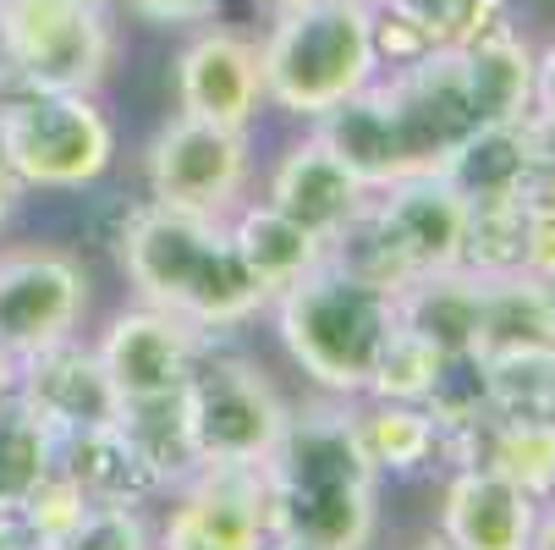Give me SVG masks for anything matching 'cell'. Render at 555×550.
Segmentation results:
<instances>
[{"mask_svg": "<svg viewBox=\"0 0 555 550\" xmlns=\"http://www.w3.org/2000/svg\"><path fill=\"white\" fill-rule=\"evenodd\" d=\"M308 127L341 154V166L369 193L402 177L440 171L446 154L479 132L462 44H429L418 55L390 61V72L379 66L369 89H358L347 105Z\"/></svg>", "mask_w": 555, "mask_h": 550, "instance_id": "obj_1", "label": "cell"}, {"mask_svg": "<svg viewBox=\"0 0 555 550\" xmlns=\"http://www.w3.org/2000/svg\"><path fill=\"white\" fill-rule=\"evenodd\" d=\"M270 528L308 550H369L379 528V468L369 462L352 402L325 397L292 408L264 457Z\"/></svg>", "mask_w": 555, "mask_h": 550, "instance_id": "obj_2", "label": "cell"}, {"mask_svg": "<svg viewBox=\"0 0 555 550\" xmlns=\"http://www.w3.org/2000/svg\"><path fill=\"white\" fill-rule=\"evenodd\" d=\"M116 265L138 303L166 308L198 331L248 325L259 308H270V292L231 248V226L215 215L138 204L116 231Z\"/></svg>", "mask_w": 555, "mask_h": 550, "instance_id": "obj_3", "label": "cell"}, {"mask_svg": "<svg viewBox=\"0 0 555 550\" xmlns=\"http://www.w3.org/2000/svg\"><path fill=\"white\" fill-rule=\"evenodd\" d=\"M270 314L286 358L325 397L352 402L369 391L374 358L396 325V292L325 254L308 276H297L270 297Z\"/></svg>", "mask_w": 555, "mask_h": 550, "instance_id": "obj_4", "label": "cell"}, {"mask_svg": "<svg viewBox=\"0 0 555 550\" xmlns=\"http://www.w3.org/2000/svg\"><path fill=\"white\" fill-rule=\"evenodd\" d=\"M379 66V17L369 0H313L302 12H275V28L259 44L264 105L297 121H320L347 105L374 84Z\"/></svg>", "mask_w": 555, "mask_h": 550, "instance_id": "obj_5", "label": "cell"}, {"mask_svg": "<svg viewBox=\"0 0 555 550\" xmlns=\"http://www.w3.org/2000/svg\"><path fill=\"white\" fill-rule=\"evenodd\" d=\"M462 248H467V204L451 193L440 171L374 188L369 204L325 243L331 259L352 265L358 276L390 292L413 276L462 265Z\"/></svg>", "mask_w": 555, "mask_h": 550, "instance_id": "obj_6", "label": "cell"}, {"mask_svg": "<svg viewBox=\"0 0 555 550\" xmlns=\"http://www.w3.org/2000/svg\"><path fill=\"white\" fill-rule=\"evenodd\" d=\"M111 61L100 0H0V94H100Z\"/></svg>", "mask_w": 555, "mask_h": 550, "instance_id": "obj_7", "label": "cell"}, {"mask_svg": "<svg viewBox=\"0 0 555 550\" xmlns=\"http://www.w3.org/2000/svg\"><path fill=\"white\" fill-rule=\"evenodd\" d=\"M177 413L193 468H264L292 419V402L254 358L204 347L188 385L177 391Z\"/></svg>", "mask_w": 555, "mask_h": 550, "instance_id": "obj_8", "label": "cell"}, {"mask_svg": "<svg viewBox=\"0 0 555 550\" xmlns=\"http://www.w3.org/2000/svg\"><path fill=\"white\" fill-rule=\"evenodd\" d=\"M0 154L28 193H83L116 161V127L94 94H0Z\"/></svg>", "mask_w": 555, "mask_h": 550, "instance_id": "obj_9", "label": "cell"}, {"mask_svg": "<svg viewBox=\"0 0 555 550\" xmlns=\"http://www.w3.org/2000/svg\"><path fill=\"white\" fill-rule=\"evenodd\" d=\"M248 177H254L248 132L204 121V116H188V111H177L143 149L149 204H166V209L225 220L236 204H243Z\"/></svg>", "mask_w": 555, "mask_h": 550, "instance_id": "obj_10", "label": "cell"}, {"mask_svg": "<svg viewBox=\"0 0 555 550\" xmlns=\"http://www.w3.org/2000/svg\"><path fill=\"white\" fill-rule=\"evenodd\" d=\"M89 314V270L77 254L28 243L0 254V347L17 363L77 336Z\"/></svg>", "mask_w": 555, "mask_h": 550, "instance_id": "obj_11", "label": "cell"}, {"mask_svg": "<svg viewBox=\"0 0 555 550\" xmlns=\"http://www.w3.org/2000/svg\"><path fill=\"white\" fill-rule=\"evenodd\" d=\"M270 534L264 468H193L171 490L154 550H264Z\"/></svg>", "mask_w": 555, "mask_h": 550, "instance_id": "obj_12", "label": "cell"}, {"mask_svg": "<svg viewBox=\"0 0 555 550\" xmlns=\"http://www.w3.org/2000/svg\"><path fill=\"white\" fill-rule=\"evenodd\" d=\"M94 353H100V369H105L121 408L171 402L188 385L198 353H204V331L177 320V314H166V308L138 303V308L111 314V325L100 331Z\"/></svg>", "mask_w": 555, "mask_h": 550, "instance_id": "obj_13", "label": "cell"}, {"mask_svg": "<svg viewBox=\"0 0 555 550\" xmlns=\"http://www.w3.org/2000/svg\"><path fill=\"white\" fill-rule=\"evenodd\" d=\"M17 397L39 413V424L55 435V446L66 435L100 430V424H111L121 413L116 391H111V380L100 369L94 342H77V336L17 363Z\"/></svg>", "mask_w": 555, "mask_h": 550, "instance_id": "obj_14", "label": "cell"}, {"mask_svg": "<svg viewBox=\"0 0 555 550\" xmlns=\"http://www.w3.org/2000/svg\"><path fill=\"white\" fill-rule=\"evenodd\" d=\"M177 105L188 116L220 121V127H254L264 105V72H259V44H248L231 28L198 34L177 55Z\"/></svg>", "mask_w": 555, "mask_h": 550, "instance_id": "obj_15", "label": "cell"}, {"mask_svg": "<svg viewBox=\"0 0 555 550\" xmlns=\"http://www.w3.org/2000/svg\"><path fill=\"white\" fill-rule=\"evenodd\" d=\"M440 457H451V468H495L533 501L555 496V419L544 413H479L446 430Z\"/></svg>", "mask_w": 555, "mask_h": 550, "instance_id": "obj_16", "label": "cell"}, {"mask_svg": "<svg viewBox=\"0 0 555 550\" xmlns=\"http://www.w3.org/2000/svg\"><path fill=\"white\" fill-rule=\"evenodd\" d=\"M281 215H292L297 226H308L313 238H336V231L369 204V188L341 166V154L320 138V132H302L270 171V193H264Z\"/></svg>", "mask_w": 555, "mask_h": 550, "instance_id": "obj_17", "label": "cell"}, {"mask_svg": "<svg viewBox=\"0 0 555 550\" xmlns=\"http://www.w3.org/2000/svg\"><path fill=\"white\" fill-rule=\"evenodd\" d=\"M539 501L495 468H451L440 496V539L451 550H528Z\"/></svg>", "mask_w": 555, "mask_h": 550, "instance_id": "obj_18", "label": "cell"}, {"mask_svg": "<svg viewBox=\"0 0 555 550\" xmlns=\"http://www.w3.org/2000/svg\"><path fill=\"white\" fill-rule=\"evenodd\" d=\"M539 149H533V132H528V116L522 121H495V127H479L473 138H462L440 177L451 182V193L467 204V209H512L528 199L533 177H539Z\"/></svg>", "mask_w": 555, "mask_h": 550, "instance_id": "obj_19", "label": "cell"}, {"mask_svg": "<svg viewBox=\"0 0 555 550\" xmlns=\"http://www.w3.org/2000/svg\"><path fill=\"white\" fill-rule=\"evenodd\" d=\"M479 314H485V270L451 265L396 286V325L424 336L435 353H479Z\"/></svg>", "mask_w": 555, "mask_h": 550, "instance_id": "obj_20", "label": "cell"}, {"mask_svg": "<svg viewBox=\"0 0 555 550\" xmlns=\"http://www.w3.org/2000/svg\"><path fill=\"white\" fill-rule=\"evenodd\" d=\"M456 44H462V66H467V89H473L479 127L522 121L528 100H533V50L522 44V34H512L506 23H479Z\"/></svg>", "mask_w": 555, "mask_h": 550, "instance_id": "obj_21", "label": "cell"}, {"mask_svg": "<svg viewBox=\"0 0 555 550\" xmlns=\"http://www.w3.org/2000/svg\"><path fill=\"white\" fill-rule=\"evenodd\" d=\"M225 226H231V248H236V259L248 265V276L275 297L281 286H292L297 276H308L313 265L325 259V238H313L308 226H297L292 215H281L270 199H259V204H236L231 215H225Z\"/></svg>", "mask_w": 555, "mask_h": 550, "instance_id": "obj_22", "label": "cell"}, {"mask_svg": "<svg viewBox=\"0 0 555 550\" xmlns=\"http://www.w3.org/2000/svg\"><path fill=\"white\" fill-rule=\"evenodd\" d=\"M352 424L379 468V479H408L418 468H429L446 446L440 419L424 402H390V397H352Z\"/></svg>", "mask_w": 555, "mask_h": 550, "instance_id": "obj_23", "label": "cell"}, {"mask_svg": "<svg viewBox=\"0 0 555 550\" xmlns=\"http://www.w3.org/2000/svg\"><path fill=\"white\" fill-rule=\"evenodd\" d=\"M517 347H555V286L528 270H485L479 358Z\"/></svg>", "mask_w": 555, "mask_h": 550, "instance_id": "obj_24", "label": "cell"}, {"mask_svg": "<svg viewBox=\"0 0 555 550\" xmlns=\"http://www.w3.org/2000/svg\"><path fill=\"white\" fill-rule=\"evenodd\" d=\"M50 474H55V435L12 391L0 402V512H23Z\"/></svg>", "mask_w": 555, "mask_h": 550, "instance_id": "obj_25", "label": "cell"}, {"mask_svg": "<svg viewBox=\"0 0 555 550\" xmlns=\"http://www.w3.org/2000/svg\"><path fill=\"white\" fill-rule=\"evenodd\" d=\"M490 0H374V17H379V39L385 34H402V55H418L429 44H451L462 34H473L485 23Z\"/></svg>", "mask_w": 555, "mask_h": 550, "instance_id": "obj_26", "label": "cell"}, {"mask_svg": "<svg viewBox=\"0 0 555 550\" xmlns=\"http://www.w3.org/2000/svg\"><path fill=\"white\" fill-rule=\"evenodd\" d=\"M39 550H154V523L132 501H83Z\"/></svg>", "mask_w": 555, "mask_h": 550, "instance_id": "obj_27", "label": "cell"}, {"mask_svg": "<svg viewBox=\"0 0 555 550\" xmlns=\"http://www.w3.org/2000/svg\"><path fill=\"white\" fill-rule=\"evenodd\" d=\"M550 380H555V347H517L485 358L490 413H544Z\"/></svg>", "mask_w": 555, "mask_h": 550, "instance_id": "obj_28", "label": "cell"}, {"mask_svg": "<svg viewBox=\"0 0 555 550\" xmlns=\"http://www.w3.org/2000/svg\"><path fill=\"white\" fill-rule=\"evenodd\" d=\"M435 369H440V353L413 336L408 325H390L379 358H374V374H369V391L363 397H390V402H424L429 385H435Z\"/></svg>", "mask_w": 555, "mask_h": 550, "instance_id": "obj_29", "label": "cell"}, {"mask_svg": "<svg viewBox=\"0 0 555 550\" xmlns=\"http://www.w3.org/2000/svg\"><path fill=\"white\" fill-rule=\"evenodd\" d=\"M517 270L555 286V171H539L522 204V254Z\"/></svg>", "mask_w": 555, "mask_h": 550, "instance_id": "obj_30", "label": "cell"}, {"mask_svg": "<svg viewBox=\"0 0 555 550\" xmlns=\"http://www.w3.org/2000/svg\"><path fill=\"white\" fill-rule=\"evenodd\" d=\"M220 7V0H127V12H138L143 23H160V28H177V23H198Z\"/></svg>", "mask_w": 555, "mask_h": 550, "instance_id": "obj_31", "label": "cell"}, {"mask_svg": "<svg viewBox=\"0 0 555 550\" xmlns=\"http://www.w3.org/2000/svg\"><path fill=\"white\" fill-rule=\"evenodd\" d=\"M23 199H28V188H23V182H17V171L7 166V154H0V231H7V226L17 220Z\"/></svg>", "mask_w": 555, "mask_h": 550, "instance_id": "obj_32", "label": "cell"}, {"mask_svg": "<svg viewBox=\"0 0 555 550\" xmlns=\"http://www.w3.org/2000/svg\"><path fill=\"white\" fill-rule=\"evenodd\" d=\"M0 550H39V539L28 534V523L17 512H0Z\"/></svg>", "mask_w": 555, "mask_h": 550, "instance_id": "obj_33", "label": "cell"}, {"mask_svg": "<svg viewBox=\"0 0 555 550\" xmlns=\"http://www.w3.org/2000/svg\"><path fill=\"white\" fill-rule=\"evenodd\" d=\"M528 550H555V496L539 501V523H533V545Z\"/></svg>", "mask_w": 555, "mask_h": 550, "instance_id": "obj_34", "label": "cell"}, {"mask_svg": "<svg viewBox=\"0 0 555 550\" xmlns=\"http://www.w3.org/2000/svg\"><path fill=\"white\" fill-rule=\"evenodd\" d=\"M12 391H17V358H12L7 347H0V402H7Z\"/></svg>", "mask_w": 555, "mask_h": 550, "instance_id": "obj_35", "label": "cell"}, {"mask_svg": "<svg viewBox=\"0 0 555 550\" xmlns=\"http://www.w3.org/2000/svg\"><path fill=\"white\" fill-rule=\"evenodd\" d=\"M264 550H308V545H297V539H281V534H270V539H264Z\"/></svg>", "mask_w": 555, "mask_h": 550, "instance_id": "obj_36", "label": "cell"}, {"mask_svg": "<svg viewBox=\"0 0 555 550\" xmlns=\"http://www.w3.org/2000/svg\"><path fill=\"white\" fill-rule=\"evenodd\" d=\"M302 7H313V0H270V12H302Z\"/></svg>", "mask_w": 555, "mask_h": 550, "instance_id": "obj_37", "label": "cell"}, {"mask_svg": "<svg viewBox=\"0 0 555 550\" xmlns=\"http://www.w3.org/2000/svg\"><path fill=\"white\" fill-rule=\"evenodd\" d=\"M544 419H555V380H550V402H544Z\"/></svg>", "mask_w": 555, "mask_h": 550, "instance_id": "obj_38", "label": "cell"}, {"mask_svg": "<svg viewBox=\"0 0 555 550\" xmlns=\"http://www.w3.org/2000/svg\"><path fill=\"white\" fill-rule=\"evenodd\" d=\"M418 550H451V545H446V539H429V545H418Z\"/></svg>", "mask_w": 555, "mask_h": 550, "instance_id": "obj_39", "label": "cell"}]
</instances>
